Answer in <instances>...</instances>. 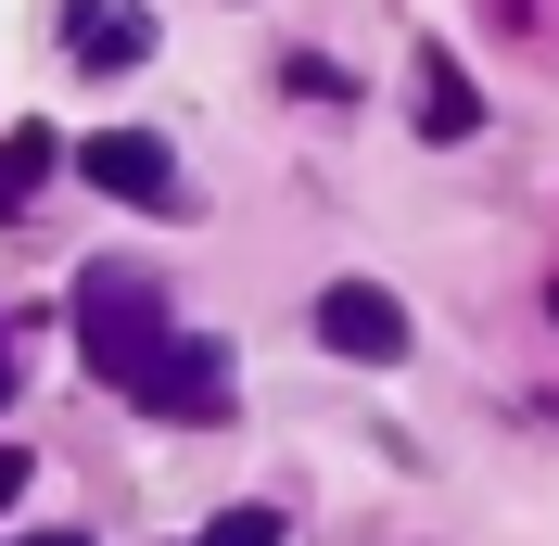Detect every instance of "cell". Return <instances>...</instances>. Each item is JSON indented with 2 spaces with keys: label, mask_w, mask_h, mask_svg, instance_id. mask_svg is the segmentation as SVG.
<instances>
[{
  "label": "cell",
  "mask_w": 559,
  "mask_h": 546,
  "mask_svg": "<svg viewBox=\"0 0 559 546\" xmlns=\"http://www.w3.org/2000/svg\"><path fill=\"white\" fill-rule=\"evenodd\" d=\"M153 343H166V306H153L140 268H90V280H76V356H90V381L128 394V381L153 369Z\"/></svg>",
  "instance_id": "1"
},
{
  "label": "cell",
  "mask_w": 559,
  "mask_h": 546,
  "mask_svg": "<svg viewBox=\"0 0 559 546\" xmlns=\"http://www.w3.org/2000/svg\"><path fill=\"white\" fill-rule=\"evenodd\" d=\"M153 419H229V343H204V331H166L153 343V369L128 381Z\"/></svg>",
  "instance_id": "2"
},
{
  "label": "cell",
  "mask_w": 559,
  "mask_h": 546,
  "mask_svg": "<svg viewBox=\"0 0 559 546\" xmlns=\"http://www.w3.org/2000/svg\"><path fill=\"white\" fill-rule=\"evenodd\" d=\"M318 343H331L344 369H394V356H407V306H394L382 280H331V293H318Z\"/></svg>",
  "instance_id": "3"
},
{
  "label": "cell",
  "mask_w": 559,
  "mask_h": 546,
  "mask_svg": "<svg viewBox=\"0 0 559 546\" xmlns=\"http://www.w3.org/2000/svg\"><path fill=\"white\" fill-rule=\"evenodd\" d=\"M76 166H90V191H115V204H140V216H166L178 204V153L153 128H103V140H76Z\"/></svg>",
  "instance_id": "4"
},
{
  "label": "cell",
  "mask_w": 559,
  "mask_h": 546,
  "mask_svg": "<svg viewBox=\"0 0 559 546\" xmlns=\"http://www.w3.org/2000/svg\"><path fill=\"white\" fill-rule=\"evenodd\" d=\"M407 115H419V140H471V128H484V90L457 76L445 38H419V64H407Z\"/></svg>",
  "instance_id": "5"
},
{
  "label": "cell",
  "mask_w": 559,
  "mask_h": 546,
  "mask_svg": "<svg viewBox=\"0 0 559 546\" xmlns=\"http://www.w3.org/2000/svg\"><path fill=\"white\" fill-rule=\"evenodd\" d=\"M140 51H153L140 0H76V64H140Z\"/></svg>",
  "instance_id": "6"
},
{
  "label": "cell",
  "mask_w": 559,
  "mask_h": 546,
  "mask_svg": "<svg viewBox=\"0 0 559 546\" xmlns=\"http://www.w3.org/2000/svg\"><path fill=\"white\" fill-rule=\"evenodd\" d=\"M38 178H51V128H13V140H0V216L26 204Z\"/></svg>",
  "instance_id": "7"
},
{
  "label": "cell",
  "mask_w": 559,
  "mask_h": 546,
  "mask_svg": "<svg viewBox=\"0 0 559 546\" xmlns=\"http://www.w3.org/2000/svg\"><path fill=\"white\" fill-rule=\"evenodd\" d=\"M204 546H280V509H216Z\"/></svg>",
  "instance_id": "8"
},
{
  "label": "cell",
  "mask_w": 559,
  "mask_h": 546,
  "mask_svg": "<svg viewBox=\"0 0 559 546\" xmlns=\"http://www.w3.org/2000/svg\"><path fill=\"white\" fill-rule=\"evenodd\" d=\"M13 496H26V444H0V509H13Z\"/></svg>",
  "instance_id": "9"
},
{
  "label": "cell",
  "mask_w": 559,
  "mask_h": 546,
  "mask_svg": "<svg viewBox=\"0 0 559 546\" xmlns=\"http://www.w3.org/2000/svg\"><path fill=\"white\" fill-rule=\"evenodd\" d=\"M0 394H13V343H0Z\"/></svg>",
  "instance_id": "10"
},
{
  "label": "cell",
  "mask_w": 559,
  "mask_h": 546,
  "mask_svg": "<svg viewBox=\"0 0 559 546\" xmlns=\"http://www.w3.org/2000/svg\"><path fill=\"white\" fill-rule=\"evenodd\" d=\"M38 546H90V534H38Z\"/></svg>",
  "instance_id": "11"
}]
</instances>
